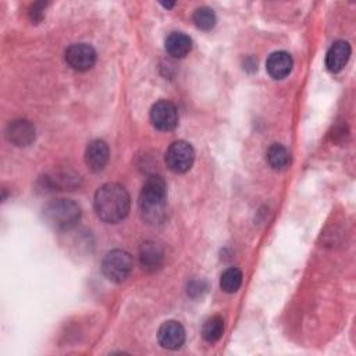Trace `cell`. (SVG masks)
I'll return each mask as SVG.
<instances>
[{
    "label": "cell",
    "mask_w": 356,
    "mask_h": 356,
    "mask_svg": "<svg viewBox=\"0 0 356 356\" xmlns=\"http://www.w3.org/2000/svg\"><path fill=\"white\" fill-rule=\"evenodd\" d=\"M93 206L97 217L102 221L115 224L128 216L131 199L122 185L108 182L96 191Z\"/></svg>",
    "instance_id": "6da1fadb"
},
{
    "label": "cell",
    "mask_w": 356,
    "mask_h": 356,
    "mask_svg": "<svg viewBox=\"0 0 356 356\" xmlns=\"http://www.w3.org/2000/svg\"><path fill=\"white\" fill-rule=\"evenodd\" d=\"M167 206V184L161 175H150L140 191L139 209L147 222H161Z\"/></svg>",
    "instance_id": "7a4b0ae2"
},
{
    "label": "cell",
    "mask_w": 356,
    "mask_h": 356,
    "mask_svg": "<svg viewBox=\"0 0 356 356\" xmlns=\"http://www.w3.org/2000/svg\"><path fill=\"white\" fill-rule=\"evenodd\" d=\"M43 218L49 227L57 231H68L81 218V207L70 199H56L43 209Z\"/></svg>",
    "instance_id": "3957f363"
},
{
    "label": "cell",
    "mask_w": 356,
    "mask_h": 356,
    "mask_svg": "<svg viewBox=\"0 0 356 356\" xmlns=\"http://www.w3.org/2000/svg\"><path fill=\"white\" fill-rule=\"evenodd\" d=\"M132 267V256L122 249H113L107 252L102 260V271L104 277L113 282H122L127 280Z\"/></svg>",
    "instance_id": "277c9868"
},
{
    "label": "cell",
    "mask_w": 356,
    "mask_h": 356,
    "mask_svg": "<svg viewBox=\"0 0 356 356\" xmlns=\"http://www.w3.org/2000/svg\"><path fill=\"white\" fill-rule=\"evenodd\" d=\"M195 160V150L191 143L177 140L170 145L165 152V164L175 174L186 172Z\"/></svg>",
    "instance_id": "5b68a950"
},
{
    "label": "cell",
    "mask_w": 356,
    "mask_h": 356,
    "mask_svg": "<svg viewBox=\"0 0 356 356\" xmlns=\"http://www.w3.org/2000/svg\"><path fill=\"white\" fill-rule=\"evenodd\" d=\"M65 61L75 71H88L96 63V51L90 44L74 43L65 50Z\"/></svg>",
    "instance_id": "8992f818"
},
{
    "label": "cell",
    "mask_w": 356,
    "mask_h": 356,
    "mask_svg": "<svg viewBox=\"0 0 356 356\" xmlns=\"http://www.w3.org/2000/svg\"><path fill=\"white\" fill-rule=\"evenodd\" d=\"M152 124L160 131H171L178 124L177 107L168 100H159L150 110Z\"/></svg>",
    "instance_id": "52a82bcc"
},
{
    "label": "cell",
    "mask_w": 356,
    "mask_h": 356,
    "mask_svg": "<svg viewBox=\"0 0 356 356\" xmlns=\"http://www.w3.org/2000/svg\"><path fill=\"white\" fill-rule=\"evenodd\" d=\"M157 341L165 349H179L185 342V330L182 324L175 320L164 321L159 328Z\"/></svg>",
    "instance_id": "ba28073f"
},
{
    "label": "cell",
    "mask_w": 356,
    "mask_h": 356,
    "mask_svg": "<svg viewBox=\"0 0 356 356\" xmlns=\"http://www.w3.org/2000/svg\"><path fill=\"white\" fill-rule=\"evenodd\" d=\"M108 154L110 152L107 143L104 140L95 139L86 146L85 163L89 170H92L93 172H99L106 167L108 161Z\"/></svg>",
    "instance_id": "9c48e42d"
},
{
    "label": "cell",
    "mask_w": 356,
    "mask_h": 356,
    "mask_svg": "<svg viewBox=\"0 0 356 356\" xmlns=\"http://www.w3.org/2000/svg\"><path fill=\"white\" fill-rule=\"evenodd\" d=\"M350 44L346 40H337L325 54V67L331 72H339L349 61Z\"/></svg>",
    "instance_id": "30bf717a"
},
{
    "label": "cell",
    "mask_w": 356,
    "mask_h": 356,
    "mask_svg": "<svg viewBox=\"0 0 356 356\" xmlns=\"http://www.w3.org/2000/svg\"><path fill=\"white\" fill-rule=\"evenodd\" d=\"M292 67H293V60L291 54L284 50L271 53L266 61V70L270 74V76L274 79L285 78L292 71Z\"/></svg>",
    "instance_id": "8fae6325"
},
{
    "label": "cell",
    "mask_w": 356,
    "mask_h": 356,
    "mask_svg": "<svg viewBox=\"0 0 356 356\" xmlns=\"http://www.w3.org/2000/svg\"><path fill=\"white\" fill-rule=\"evenodd\" d=\"M7 138L17 146H28L35 139V128L26 120H15L7 127Z\"/></svg>",
    "instance_id": "7c38bea8"
},
{
    "label": "cell",
    "mask_w": 356,
    "mask_h": 356,
    "mask_svg": "<svg viewBox=\"0 0 356 356\" xmlns=\"http://www.w3.org/2000/svg\"><path fill=\"white\" fill-rule=\"evenodd\" d=\"M140 264L147 271H156L160 268L164 257L163 248L154 241H147L140 248Z\"/></svg>",
    "instance_id": "4fadbf2b"
},
{
    "label": "cell",
    "mask_w": 356,
    "mask_h": 356,
    "mask_svg": "<svg viewBox=\"0 0 356 356\" xmlns=\"http://www.w3.org/2000/svg\"><path fill=\"white\" fill-rule=\"evenodd\" d=\"M164 44L167 53L175 58H182L192 50V39L184 32H171Z\"/></svg>",
    "instance_id": "5bb4252c"
},
{
    "label": "cell",
    "mask_w": 356,
    "mask_h": 356,
    "mask_svg": "<svg viewBox=\"0 0 356 356\" xmlns=\"http://www.w3.org/2000/svg\"><path fill=\"white\" fill-rule=\"evenodd\" d=\"M267 161L274 170H284L291 161V154L285 146L273 143L267 150Z\"/></svg>",
    "instance_id": "9a60e30c"
},
{
    "label": "cell",
    "mask_w": 356,
    "mask_h": 356,
    "mask_svg": "<svg viewBox=\"0 0 356 356\" xmlns=\"http://www.w3.org/2000/svg\"><path fill=\"white\" fill-rule=\"evenodd\" d=\"M224 332V320L220 316L209 317L202 327V337L206 342H217Z\"/></svg>",
    "instance_id": "2e32d148"
},
{
    "label": "cell",
    "mask_w": 356,
    "mask_h": 356,
    "mask_svg": "<svg viewBox=\"0 0 356 356\" xmlns=\"http://www.w3.org/2000/svg\"><path fill=\"white\" fill-rule=\"evenodd\" d=\"M242 271L236 267L227 268L220 278V286L227 293L236 292L242 285Z\"/></svg>",
    "instance_id": "e0dca14e"
},
{
    "label": "cell",
    "mask_w": 356,
    "mask_h": 356,
    "mask_svg": "<svg viewBox=\"0 0 356 356\" xmlns=\"http://www.w3.org/2000/svg\"><path fill=\"white\" fill-rule=\"evenodd\" d=\"M192 19H193L195 25L202 31H210L211 28H214V25L217 22L216 13L210 7H206V6L196 8L192 15Z\"/></svg>",
    "instance_id": "ac0fdd59"
},
{
    "label": "cell",
    "mask_w": 356,
    "mask_h": 356,
    "mask_svg": "<svg viewBox=\"0 0 356 356\" xmlns=\"http://www.w3.org/2000/svg\"><path fill=\"white\" fill-rule=\"evenodd\" d=\"M44 3H35L32 7H31V18L33 21H40L42 17H43V11H44Z\"/></svg>",
    "instance_id": "d6986e66"
}]
</instances>
